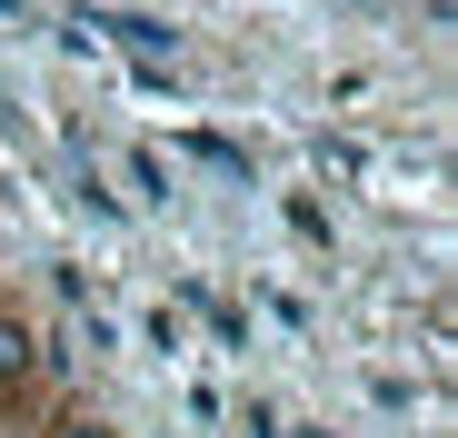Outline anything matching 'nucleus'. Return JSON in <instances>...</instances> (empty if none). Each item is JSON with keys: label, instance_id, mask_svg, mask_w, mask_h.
I'll return each instance as SVG.
<instances>
[{"label": "nucleus", "instance_id": "nucleus-1", "mask_svg": "<svg viewBox=\"0 0 458 438\" xmlns=\"http://www.w3.org/2000/svg\"><path fill=\"white\" fill-rule=\"evenodd\" d=\"M70 30H81V40H110V50H130V60H149V70L180 60V30H170V21H149V11H81Z\"/></svg>", "mask_w": 458, "mask_h": 438}, {"label": "nucleus", "instance_id": "nucleus-2", "mask_svg": "<svg viewBox=\"0 0 458 438\" xmlns=\"http://www.w3.org/2000/svg\"><path fill=\"white\" fill-rule=\"evenodd\" d=\"M21 379H30V329L0 319V389H21Z\"/></svg>", "mask_w": 458, "mask_h": 438}, {"label": "nucleus", "instance_id": "nucleus-3", "mask_svg": "<svg viewBox=\"0 0 458 438\" xmlns=\"http://www.w3.org/2000/svg\"><path fill=\"white\" fill-rule=\"evenodd\" d=\"M40 438H120V428H110V418H90V409H70V418H50Z\"/></svg>", "mask_w": 458, "mask_h": 438}]
</instances>
